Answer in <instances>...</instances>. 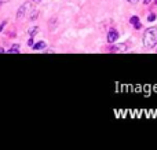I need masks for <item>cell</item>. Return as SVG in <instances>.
<instances>
[{
	"label": "cell",
	"mask_w": 157,
	"mask_h": 150,
	"mask_svg": "<svg viewBox=\"0 0 157 150\" xmlns=\"http://www.w3.org/2000/svg\"><path fill=\"white\" fill-rule=\"evenodd\" d=\"M144 46L146 48H153L157 46V28H149L144 33Z\"/></svg>",
	"instance_id": "1"
},
{
	"label": "cell",
	"mask_w": 157,
	"mask_h": 150,
	"mask_svg": "<svg viewBox=\"0 0 157 150\" xmlns=\"http://www.w3.org/2000/svg\"><path fill=\"white\" fill-rule=\"evenodd\" d=\"M29 10H30V3H28V2L24 3V4L18 8V11H17V19L24 18V17L28 14V11H29Z\"/></svg>",
	"instance_id": "2"
},
{
	"label": "cell",
	"mask_w": 157,
	"mask_h": 150,
	"mask_svg": "<svg viewBox=\"0 0 157 150\" xmlns=\"http://www.w3.org/2000/svg\"><path fill=\"white\" fill-rule=\"evenodd\" d=\"M119 39V32H117L116 29H110L108 32V37H106V40H108V43H114V41Z\"/></svg>",
	"instance_id": "3"
},
{
	"label": "cell",
	"mask_w": 157,
	"mask_h": 150,
	"mask_svg": "<svg viewBox=\"0 0 157 150\" xmlns=\"http://www.w3.org/2000/svg\"><path fill=\"white\" fill-rule=\"evenodd\" d=\"M47 47V44H46V41H37V43H33V46H32V48L35 50V51H40V50H44Z\"/></svg>",
	"instance_id": "4"
},
{
	"label": "cell",
	"mask_w": 157,
	"mask_h": 150,
	"mask_svg": "<svg viewBox=\"0 0 157 150\" xmlns=\"http://www.w3.org/2000/svg\"><path fill=\"white\" fill-rule=\"evenodd\" d=\"M37 32H39V26H32V28H29V29H28V35L32 36V37H33V36H35Z\"/></svg>",
	"instance_id": "5"
},
{
	"label": "cell",
	"mask_w": 157,
	"mask_h": 150,
	"mask_svg": "<svg viewBox=\"0 0 157 150\" xmlns=\"http://www.w3.org/2000/svg\"><path fill=\"white\" fill-rule=\"evenodd\" d=\"M7 52H8V54H18V52H19V46H18V44H14V46L11 47Z\"/></svg>",
	"instance_id": "6"
},
{
	"label": "cell",
	"mask_w": 157,
	"mask_h": 150,
	"mask_svg": "<svg viewBox=\"0 0 157 150\" xmlns=\"http://www.w3.org/2000/svg\"><path fill=\"white\" fill-rule=\"evenodd\" d=\"M30 14H32V15L29 17V21H35V19L39 17V13L36 10H32V13H30Z\"/></svg>",
	"instance_id": "7"
},
{
	"label": "cell",
	"mask_w": 157,
	"mask_h": 150,
	"mask_svg": "<svg viewBox=\"0 0 157 150\" xmlns=\"http://www.w3.org/2000/svg\"><path fill=\"white\" fill-rule=\"evenodd\" d=\"M130 22H131L132 25H135L136 22H139V17H138V15H132V17L130 18Z\"/></svg>",
	"instance_id": "8"
},
{
	"label": "cell",
	"mask_w": 157,
	"mask_h": 150,
	"mask_svg": "<svg viewBox=\"0 0 157 150\" xmlns=\"http://www.w3.org/2000/svg\"><path fill=\"white\" fill-rule=\"evenodd\" d=\"M156 21V14H149L147 15V22H153Z\"/></svg>",
	"instance_id": "9"
},
{
	"label": "cell",
	"mask_w": 157,
	"mask_h": 150,
	"mask_svg": "<svg viewBox=\"0 0 157 150\" xmlns=\"http://www.w3.org/2000/svg\"><path fill=\"white\" fill-rule=\"evenodd\" d=\"M134 28H135L136 30H138V29H141V28H142V24H141V21H139V22H136V24L134 25Z\"/></svg>",
	"instance_id": "10"
},
{
	"label": "cell",
	"mask_w": 157,
	"mask_h": 150,
	"mask_svg": "<svg viewBox=\"0 0 157 150\" xmlns=\"http://www.w3.org/2000/svg\"><path fill=\"white\" fill-rule=\"evenodd\" d=\"M6 25H7V21H3L2 24H0V32H2V30L4 29V26H6Z\"/></svg>",
	"instance_id": "11"
},
{
	"label": "cell",
	"mask_w": 157,
	"mask_h": 150,
	"mask_svg": "<svg viewBox=\"0 0 157 150\" xmlns=\"http://www.w3.org/2000/svg\"><path fill=\"white\" fill-rule=\"evenodd\" d=\"M28 46H30V47L33 46V37H32V36H30V39L28 40Z\"/></svg>",
	"instance_id": "12"
},
{
	"label": "cell",
	"mask_w": 157,
	"mask_h": 150,
	"mask_svg": "<svg viewBox=\"0 0 157 150\" xmlns=\"http://www.w3.org/2000/svg\"><path fill=\"white\" fill-rule=\"evenodd\" d=\"M150 2H152V0H144V4H149Z\"/></svg>",
	"instance_id": "13"
},
{
	"label": "cell",
	"mask_w": 157,
	"mask_h": 150,
	"mask_svg": "<svg viewBox=\"0 0 157 150\" xmlns=\"http://www.w3.org/2000/svg\"><path fill=\"white\" fill-rule=\"evenodd\" d=\"M127 2H128V3H136L138 0H127Z\"/></svg>",
	"instance_id": "14"
},
{
	"label": "cell",
	"mask_w": 157,
	"mask_h": 150,
	"mask_svg": "<svg viewBox=\"0 0 157 150\" xmlns=\"http://www.w3.org/2000/svg\"><path fill=\"white\" fill-rule=\"evenodd\" d=\"M2 52H4V48H0V54H2Z\"/></svg>",
	"instance_id": "15"
},
{
	"label": "cell",
	"mask_w": 157,
	"mask_h": 150,
	"mask_svg": "<svg viewBox=\"0 0 157 150\" xmlns=\"http://www.w3.org/2000/svg\"><path fill=\"white\" fill-rule=\"evenodd\" d=\"M32 2H40V0H32Z\"/></svg>",
	"instance_id": "16"
},
{
	"label": "cell",
	"mask_w": 157,
	"mask_h": 150,
	"mask_svg": "<svg viewBox=\"0 0 157 150\" xmlns=\"http://www.w3.org/2000/svg\"><path fill=\"white\" fill-rule=\"evenodd\" d=\"M156 4H157V0H156Z\"/></svg>",
	"instance_id": "17"
}]
</instances>
